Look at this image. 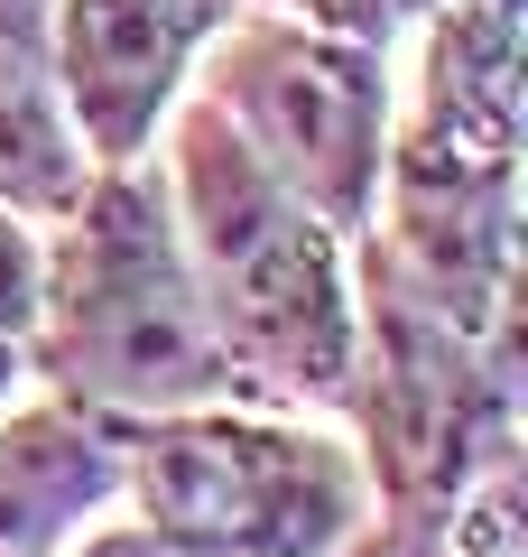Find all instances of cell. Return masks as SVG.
Instances as JSON below:
<instances>
[{"instance_id":"1","label":"cell","mask_w":528,"mask_h":557,"mask_svg":"<svg viewBox=\"0 0 528 557\" xmlns=\"http://www.w3.org/2000/svg\"><path fill=\"white\" fill-rule=\"evenodd\" d=\"M176 214H186L176 242L196 270L204 325L232 354L241 391L352 409L362 317H352V278H343V233H325L241 149V131L214 102L176 121Z\"/></svg>"},{"instance_id":"2","label":"cell","mask_w":528,"mask_h":557,"mask_svg":"<svg viewBox=\"0 0 528 557\" xmlns=\"http://www.w3.org/2000/svg\"><path fill=\"white\" fill-rule=\"evenodd\" d=\"M28 344L38 372L93 418H167L241 391L232 354L204 325L167 196L130 168H102V186L65 205L56 260H38Z\"/></svg>"},{"instance_id":"3","label":"cell","mask_w":528,"mask_h":557,"mask_svg":"<svg viewBox=\"0 0 528 557\" xmlns=\"http://www.w3.org/2000/svg\"><path fill=\"white\" fill-rule=\"evenodd\" d=\"M121 483L158 539L196 557H334L362 530V465L315 428H269L232 409H167L121 428Z\"/></svg>"},{"instance_id":"4","label":"cell","mask_w":528,"mask_h":557,"mask_svg":"<svg viewBox=\"0 0 528 557\" xmlns=\"http://www.w3.org/2000/svg\"><path fill=\"white\" fill-rule=\"evenodd\" d=\"M214 112L325 233H362L380 214V168H390L380 47L325 38L306 20H223Z\"/></svg>"},{"instance_id":"5","label":"cell","mask_w":528,"mask_h":557,"mask_svg":"<svg viewBox=\"0 0 528 557\" xmlns=\"http://www.w3.org/2000/svg\"><path fill=\"white\" fill-rule=\"evenodd\" d=\"M214 38L204 0H56V102L93 168H130Z\"/></svg>"},{"instance_id":"6","label":"cell","mask_w":528,"mask_h":557,"mask_svg":"<svg viewBox=\"0 0 528 557\" xmlns=\"http://www.w3.org/2000/svg\"><path fill=\"white\" fill-rule=\"evenodd\" d=\"M121 493V428L93 409H28L0 428V557H47Z\"/></svg>"},{"instance_id":"7","label":"cell","mask_w":528,"mask_h":557,"mask_svg":"<svg viewBox=\"0 0 528 557\" xmlns=\"http://www.w3.org/2000/svg\"><path fill=\"white\" fill-rule=\"evenodd\" d=\"M84 196V149L56 102V0H0V205L65 214Z\"/></svg>"},{"instance_id":"8","label":"cell","mask_w":528,"mask_h":557,"mask_svg":"<svg viewBox=\"0 0 528 557\" xmlns=\"http://www.w3.org/2000/svg\"><path fill=\"white\" fill-rule=\"evenodd\" d=\"M454 557H519V483H510V446H491V483L454 502Z\"/></svg>"},{"instance_id":"9","label":"cell","mask_w":528,"mask_h":557,"mask_svg":"<svg viewBox=\"0 0 528 557\" xmlns=\"http://www.w3.org/2000/svg\"><path fill=\"white\" fill-rule=\"evenodd\" d=\"M306 28H325V38H352V47H390L408 20H427V10H445V0H288Z\"/></svg>"},{"instance_id":"10","label":"cell","mask_w":528,"mask_h":557,"mask_svg":"<svg viewBox=\"0 0 528 557\" xmlns=\"http://www.w3.org/2000/svg\"><path fill=\"white\" fill-rule=\"evenodd\" d=\"M28 317H38V242H28V223H10V205H0V335L28 344Z\"/></svg>"},{"instance_id":"11","label":"cell","mask_w":528,"mask_h":557,"mask_svg":"<svg viewBox=\"0 0 528 557\" xmlns=\"http://www.w3.org/2000/svg\"><path fill=\"white\" fill-rule=\"evenodd\" d=\"M10 391H20V344L0 335V409H10Z\"/></svg>"},{"instance_id":"12","label":"cell","mask_w":528,"mask_h":557,"mask_svg":"<svg viewBox=\"0 0 528 557\" xmlns=\"http://www.w3.org/2000/svg\"><path fill=\"white\" fill-rule=\"evenodd\" d=\"M204 10H214V28H223V20H232V10H251V0H204Z\"/></svg>"}]
</instances>
